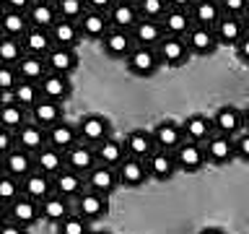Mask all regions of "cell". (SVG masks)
Here are the masks:
<instances>
[{"label":"cell","mask_w":249,"mask_h":234,"mask_svg":"<svg viewBox=\"0 0 249 234\" xmlns=\"http://www.w3.org/2000/svg\"><path fill=\"white\" fill-rule=\"evenodd\" d=\"M75 125H78L81 143H89L93 148L112 138V122H109L104 115H83Z\"/></svg>","instance_id":"cell-1"},{"label":"cell","mask_w":249,"mask_h":234,"mask_svg":"<svg viewBox=\"0 0 249 234\" xmlns=\"http://www.w3.org/2000/svg\"><path fill=\"white\" fill-rule=\"evenodd\" d=\"M213 125H215V133H221V136H229V138H239L241 133L247 130L244 125V109L239 107H218L215 115H213Z\"/></svg>","instance_id":"cell-2"},{"label":"cell","mask_w":249,"mask_h":234,"mask_svg":"<svg viewBox=\"0 0 249 234\" xmlns=\"http://www.w3.org/2000/svg\"><path fill=\"white\" fill-rule=\"evenodd\" d=\"M124 65L132 76L138 78H148L153 76L156 70L161 68V58H159V50H153V47H135L132 55L127 60H124Z\"/></svg>","instance_id":"cell-3"},{"label":"cell","mask_w":249,"mask_h":234,"mask_svg":"<svg viewBox=\"0 0 249 234\" xmlns=\"http://www.w3.org/2000/svg\"><path fill=\"white\" fill-rule=\"evenodd\" d=\"M156 50H159L161 65H169V68H182L192 58L190 47H187V39H179V37H163V42Z\"/></svg>","instance_id":"cell-4"},{"label":"cell","mask_w":249,"mask_h":234,"mask_svg":"<svg viewBox=\"0 0 249 234\" xmlns=\"http://www.w3.org/2000/svg\"><path fill=\"white\" fill-rule=\"evenodd\" d=\"M75 214L83 216L86 221H99V218H104L109 214V198L93 190H83L75 198Z\"/></svg>","instance_id":"cell-5"},{"label":"cell","mask_w":249,"mask_h":234,"mask_svg":"<svg viewBox=\"0 0 249 234\" xmlns=\"http://www.w3.org/2000/svg\"><path fill=\"white\" fill-rule=\"evenodd\" d=\"M205 156H208V164H213V167H226V164L236 159V140L215 133L205 143Z\"/></svg>","instance_id":"cell-6"},{"label":"cell","mask_w":249,"mask_h":234,"mask_svg":"<svg viewBox=\"0 0 249 234\" xmlns=\"http://www.w3.org/2000/svg\"><path fill=\"white\" fill-rule=\"evenodd\" d=\"M174 159H177L179 172H187V175H195V172H200V169L208 164L205 146L190 143V140H184V143L177 148V151H174Z\"/></svg>","instance_id":"cell-7"},{"label":"cell","mask_w":249,"mask_h":234,"mask_svg":"<svg viewBox=\"0 0 249 234\" xmlns=\"http://www.w3.org/2000/svg\"><path fill=\"white\" fill-rule=\"evenodd\" d=\"M65 167L78 172V175H89L99 167V159H96V148L89 146V143H75L70 151H65Z\"/></svg>","instance_id":"cell-8"},{"label":"cell","mask_w":249,"mask_h":234,"mask_svg":"<svg viewBox=\"0 0 249 234\" xmlns=\"http://www.w3.org/2000/svg\"><path fill=\"white\" fill-rule=\"evenodd\" d=\"M166 37H179L187 39V34L195 29V19L190 13V5H171V11L166 13V19L161 21Z\"/></svg>","instance_id":"cell-9"},{"label":"cell","mask_w":249,"mask_h":234,"mask_svg":"<svg viewBox=\"0 0 249 234\" xmlns=\"http://www.w3.org/2000/svg\"><path fill=\"white\" fill-rule=\"evenodd\" d=\"M5 218H8V221L18 224V226H26V229H29L31 224H36L39 218H42V203L31 200V198H26V195H21V198L5 211Z\"/></svg>","instance_id":"cell-10"},{"label":"cell","mask_w":249,"mask_h":234,"mask_svg":"<svg viewBox=\"0 0 249 234\" xmlns=\"http://www.w3.org/2000/svg\"><path fill=\"white\" fill-rule=\"evenodd\" d=\"M124 148H127V156L132 159H148L153 151H159L156 146V138H153V130H143V128H135L124 136Z\"/></svg>","instance_id":"cell-11"},{"label":"cell","mask_w":249,"mask_h":234,"mask_svg":"<svg viewBox=\"0 0 249 234\" xmlns=\"http://www.w3.org/2000/svg\"><path fill=\"white\" fill-rule=\"evenodd\" d=\"M36 172V156L29 154V151H21V148H16L13 154L3 156V175H11L16 179H26L29 175H34Z\"/></svg>","instance_id":"cell-12"},{"label":"cell","mask_w":249,"mask_h":234,"mask_svg":"<svg viewBox=\"0 0 249 234\" xmlns=\"http://www.w3.org/2000/svg\"><path fill=\"white\" fill-rule=\"evenodd\" d=\"M182 130H184V140H190V143H200V146H205L208 140L215 136L213 117H205V115H190L182 122Z\"/></svg>","instance_id":"cell-13"},{"label":"cell","mask_w":249,"mask_h":234,"mask_svg":"<svg viewBox=\"0 0 249 234\" xmlns=\"http://www.w3.org/2000/svg\"><path fill=\"white\" fill-rule=\"evenodd\" d=\"M153 138H156V146H159L161 151L174 154L177 148L184 143V130H182V122H174V120H161V122L153 128Z\"/></svg>","instance_id":"cell-14"},{"label":"cell","mask_w":249,"mask_h":234,"mask_svg":"<svg viewBox=\"0 0 249 234\" xmlns=\"http://www.w3.org/2000/svg\"><path fill=\"white\" fill-rule=\"evenodd\" d=\"M117 187H120V177H117V169L112 167H104V164H99L93 172L86 175V190H93L99 195H112Z\"/></svg>","instance_id":"cell-15"},{"label":"cell","mask_w":249,"mask_h":234,"mask_svg":"<svg viewBox=\"0 0 249 234\" xmlns=\"http://www.w3.org/2000/svg\"><path fill=\"white\" fill-rule=\"evenodd\" d=\"M101 47H104V55H109V58H114V60H127L138 44H135V39H132L130 31L112 29V31L104 37Z\"/></svg>","instance_id":"cell-16"},{"label":"cell","mask_w":249,"mask_h":234,"mask_svg":"<svg viewBox=\"0 0 249 234\" xmlns=\"http://www.w3.org/2000/svg\"><path fill=\"white\" fill-rule=\"evenodd\" d=\"M16 143H18L21 151L29 154H39L44 146H50V138H47V130L36 122H26L21 130H16Z\"/></svg>","instance_id":"cell-17"},{"label":"cell","mask_w":249,"mask_h":234,"mask_svg":"<svg viewBox=\"0 0 249 234\" xmlns=\"http://www.w3.org/2000/svg\"><path fill=\"white\" fill-rule=\"evenodd\" d=\"M249 34L247 26H244V19H236V16H226L215 23V37L221 44H231V47H239L241 39Z\"/></svg>","instance_id":"cell-18"},{"label":"cell","mask_w":249,"mask_h":234,"mask_svg":"<svg viewBox=\"0 0 249 234\" xmlns=\"http://www.w3.org/2000/svg\"><path fill=\"white\" fill-rule=\"evenodd\" d=\"M117 177H120V187H140V185H145V179L151 175H148V167H145L143 159L127 156V159L117 167Z\"/></svg>","instance_id":"cell-19"},{"label":"cell","mask_w":249,"mask_h":234,"mask_svg":"<svg viewBox=\"0 0 249 234\" xmlns=\"http://www.w3.org/2000/svg\"><path fill=\"white\" fill-rule=\"evenodd\" d=\"M23 195L36 203H44L50 195H54V177L44 175V172H34V175H29L26 179H23Z\"/></svg>","instance_id":"cell-20"},{"label":"cell","mask_w":249,"mask_h":234,"mask_svg":"<svg viewBox=\"0 0 249 234\" xmlns=\"http://www.w3.org/2000/svg\"><path fill=\"white\" fill-rule=\"evenodd\" d=\"M145 167H148V175H151L153 179H171L179 172L177 167V159H174V154H169V151H153L151 156L145 159Z\"/></svg>","instance_id":"cell-21"},{"label":"cell","mask_w":249,"mask_h":234,"mask_svg":"<svg viewBox=\"0 0 249 234\" xmlns=\"http://www.w3.org/2000/svg\"><path fill=\"white\" fill-rule=\"evenodd\" d=\"M39 86H42V97L50 99V101H57V104L68 101L70 94H73V81H70V76H60V73H50Z\"/></svg>","instance_id":"cell-22"},{"label":"cell","mask_w":249,"mask_h":234,"mask_svg":"<svg viewBox=\"0 0 249 234\" xmlns=\"http://www.w3.org/2000/svg\"><path fill=\"white\" fill-rule=\"evenodd\" d=\"M29 21H31V26H36V29H47V31H50V29L54 26V23L60 21L54 0H31Z\"/></svg>","instance_id":"cell-23"},{"label":"cell","mask_w":249,"mask_h":234,"mask_svg":"<svg viewBox=\"0 0 249 234\" xmlns=\"http://www.w3.org/2000/svg\"><path fill=\"white\" fill-rule=\"evenodd\" d=\"M44 60L50 65V73L70 76L78 68V50H73V47H52V52Z\"/></svg>","instance_id":"cell-24"},{"label":"cell","mask_w":249,"mask_h":234,"mask_svg":"<svg viewBox=\"0 0 249 234\" xmlns=\"http://www.w3.org/2000/svg\"><path fill=\"white\" fill-rule=\"evenodd\" d=\"M218 37H215V29H208V26H195L190 34H187V47H190L192 55H213L218 50Z\"/></svg>","instance_id":"cell-25"},{"label":"cell","mask_w":249,"mask_h":234,"mask_svg":"<svg viewBox=\"0 0 249 234\" xmlns=\"http://www.w3.org/2000/svg\"><path fill=\"white\" fill-rule=\"evenodd\" d=\"M65 120V109H62V104H57V101H50V99H44L31 109V122H36V125H42L44 130H50L54 128L57 122Z\"/></svg>","instance_id":"cell-26"},{"label":"cell","mask_w":249,"mask_h":234,"mask_svg":"<svg viewBox=\"0 0 249 234\" xmlns=\"http://www.w3.org/2000/svg\"><path fill=\"white\" fill-rule=\"evenodd\" d=\"M47 138H50V146L60 148L62 154L70 151V148H73L75 143H81V136H78V125L68 122V120H62V122L54 125V128L47 130Z\"/></svg>","instance_id":"cell-27"},{"label":"cell","mask_w":249,"mask_h":234,"mask_svg":"<svg viewBox=\"0 0 249 234\" xmlns=\"http://www.w3.org/2000/svg\"><path fill=\"white\" fill-rule=\"evenodd\" d=\"M78 26H81L83 39H96V42H104V37L112 31V21H109V16H104V13L89 11L81 19Z\"/></svg>","instance_id":"cell-28"},{"label":"cell","mask_w":249,"mask_h":234,"mask_svg":"<svg viewBox=\"0 0 249 234\" xmlns=\"http://www.w3.org/2000/svg\"><path fill=\"white\" fill-rule=\"evenodd\" d=\"M75 211L73 206H70V198H65V195H60V193H54L50 195L44 203H42V218L44 221H50V224H62L68 216H73Z\"/></svg>","instance_id":"cell-29"},{"label":"cell","mask_w":249,"mask_h":234,"mask_svg":"<svg viewBox=\"0 0 249 234\" xmlns=\"http://www.w3.org/2000/svg\"><path fill=\"white\" fill-rule=\"evenodd\" d=\"M163 37H166V31H163V23L159 21H145L140 19L138 26L132 29V39H135L138 47H159L163 42Z\"/></svg>","instance_id":"cell-30"},{"label":"cell","mask_w":249,"mask_h":234,"mask_svg":"<svg viewBox=\"0 0 249 234\" xmlns=\"http://www.w3.org/2000/svg\"><path fill=\"white\" fill-rule=\"evenodd\" d=\"M190 13L195 19V26H208L215 29V23L223 19V8L215 0H200V3H190Z\"/></svg>","instance_id":"cell-31"},{"label":"cell","mask_w":249,"mask_h":234,"mask_svg":"<svg viewBox=\"0 0 249 234\" xmlns=\"http://www.w3.org/2000/svg\"><path fill=\"white\" fill-rule=\"evenodd\" d=\"M109 21H112V29L120 31H130L138 26L140 13H138V3H114L112 11H109Z\"/></svg>","instance_id":"cell-32"},{"label":"cell","mask_w":249,"mask_h":234,"mask_svg":"<svg viewBox=\"0 0 249 234\" xmlns=\"http://www.w3.org/2000/svg\"><path fill=\"white\" fill-rule=\"evenodd\" d=\"M26 122H31V112L26 107L16 104L13 99L3 101V107H0V128L16 133V130H21Z\"/></svg>","instance_id":"cell-33"},{"label":"cell","mask_w":249,"mask_h":234,"mask_svg":"<svg viewBox=\"0 0 249 234\" xmlns=\"http://www.w3.org/2000/svg\"><path fill=\"white\" fill-rule=\"evenodd\" d=\"M96 159H99V164H104V167L117 169L124 159H127L124 140H120V138L112 136L109 140H104V143H99V146H96Z\"/></svg>","instance_id":"cell-34"},{"label":"cell","mask_w":249,"mask_h":234,"mask_svg":"<svg viewBox=\"0 0 249 234\" xmlns=\"http://www.w3.org/2000/svg\"><path fill=\"white\" fill-rule=\"evenodd\" d=\"M23 47H26V55H39V58H47V55L52 52V34L47 29H36V26H31L26 34H23Z\"/></svg>","instance_id":"cell-35"},{"label":"cell","mask_w":249,"mask_h":234,"mask_svg":"<svg viewBox=\"0 0 249 234\" xmlns=\"http://www.w3.org/2000/svg\"><path fill=\"white\" fill-rule=\"evenodd\" d=\"M16 68H18L21 81H31V83H42L44 78L50 76V65H47V60L39 58V55H26Z\"/></svg>","instance_id":"cell-36"},{"label":"cell","mask_w":249,"mask_h":234,"mask_svg":"<svg viewBox=\"0 0 249 234\" xmlns=\"http://www.w3.org/2000/svg\"><path fill=\"white\" fill-rule=\"evenodd\" d=\"M86 190V177L78 175L73 169H62L57 177H54V193L65 195V198H78Z\"/></svg>","instance_id":"cell-37"},{"label":"cell","mask_w":249,"mask_h":234,"mask_svg":"<svg viewBox=\"0 0 249 234\" xmlns=\"http://www.w3.org/2000/svg\"><path fill=\"white\" fill-rule=\"evenodd\" d=\"M50 34H52L54 47H73V50L78 47V42L83 39L81 26H78V23H73V21H62V19L50 29Z\"/></svg>","instance_id":"cell-38"},{"label":"cell","mask_w":249,"mask_h":234,"mask_svg":"<svg viewBox=\"0 0 249 234\" xmlns=\"http://www.w3.org/2000/svg\"><path fill=\"white\" fill-rule=\"evenodd\" d=\"M36 169L44 172L50 177H57L62 169H65V154L54 146H44L42 151L36 154Z\"/></svg>","instance_id":"cell-39"},{"label":"cell","mask_w":249,"mask_h":234,"mask_svg":"<svg viewBox=\"0 0 249 234\" xmlns=\"http://www.w3.org/2000/svg\"><path fill=\"white\" fill-rule=\"evenodd\" d=\"M31 29V21L29 16L23 13H13L3 8V16H0V31H3V37H13V39H23V34Z\"/></svg>","instance_id":"cell-40"},{"label":"cell","mask_w":249,"mask_h":234,"mask_svg":"<svg viewBox=\"0 0 249 234\" xmlns=\"http://www.w3.org/2000/svg\"><path fill=\"white\" fill-rule=\"evenodd\" d=\"M11 99L16 101V104L26 107L29 112H31V109H34L39 101H42V86H39V83H31V81H21L18 89L13 91ZM3 101H8V99H3Z\"/></svg>","instance_id":"cell-41"},{"label":"cell","mask_w":249,"mask_h":234,"mask_svg":"<svg viewBox=\"0 0 249 234\" xmlns=\"http://www.w3.org/2000/svg\"><path fill=\"white\" fill-rule=\"evenodd\" d=\"M26 58V47H23L21 39L13 37H3L0 39V65H18V62Z\"/></svg>","instance_id":"cell-42"},{"label":"cell","mask_w":249,"mask_h":234,"mask_svg":"<svg viewBox=\"0 0 249 234\" xmlns=\"http://www.w3.org/2000/svg\"><path fill=\"white\" fill-rule=\"evenodd\" d=\"M57 5V16L62 21L81 23V19L89 13V0H54Z\"/></svg>","instance_id":"cell-43"},{"label":"cell","mask_w":249,"mask_h":234,"mask_svg":"<svg viewBox=\"0 0 249 234\" xmlns=\"http://www.w3.org/2000/svg\"><path fill=\"white\" fill-rule=\"evenodd\" d=\"M171 11V5L166 3V0H140L138 3V13H140V19H145V21H163L166 19V13Z\"/></svg>","instance_id":"cell-44"},{"label":"cell","mask_w":249,"mask_h":234,"mask_svg":"<svg viewBox=\"0 0 249 234\" xmlns=\"http://www.w3.org/2000/svg\"><path fill=\"white\" fill-rule=\"evenodd\" d=\"M23 195V185H21V179H16V177H11V175H3L0 177V198H3V203H5V211L13 206L16 200H18Z\"/></svg>","instance_id":"cell-45"},{"label":"cell","mask_w":249,"mask_h":234,"mask_svg":"<svg viewBox=\"0 0 249 234\" xmlns=\"http://www.w3.org/2000/svg\"><path fill=\"white\" fill-rule=\"evenodd\" d=\"M21 76L16 65H0V91H3V99H11L13 91L18 89Z\"/></svg>","instance_id":"cell-46"},{"label":"cell","mask_w":249,"mask_h":234,"mask_svg":"<svg viewBox=\"0 0 249 234\" xmlns=\"http://www.w3.org/2000/svg\"><path fill=\"white\" fill-rule=\"evenodd\" d=\"M57 234H91V221H86L83 216H68L62 224H57Z\"/></svg>","instance_id":"cell-47"},{"label":"cell","mask_w":249,"mask_h":234,"mask_svg":"<svg viewBox=\"0 0 249 234\" xmlns=\"http://www.w3.org/2000/svg\"><path fill=\"white\" fill-rule=\"evenodd\" d=\"M221 8H223L226 16H236V19H244L249 3H247V0H223Z\"/></svg>","instance_id":"cell-48"},{"label":"cell","mask_w":249,"mask_h":234,"mask_svg":"<svg viewBox=\"0 0 249 234\" xmlns=\"http://www.w3.org/2000/svg\"><path fill=\"white\" fill-rule=\"evenodd\" d=\"M16 148H18V143H16V133H13V130L0 128V156L13 154Z\"/></svg>","instance_id":"cell-49"},{"label":"cell","mask_w":249,"mask_h":234,"mask_svg":"<svg viewBox=\"0 0 249 234\" xmlns=\"http://www.w3.org/2000/svg\"><path fill=\"white\" fill-rule=\"evenodd\" d=\"M233 140H236V159L249 161V130H244L239 138H233Z\"/></svg>","instance_id":"cell-50"},{"label":"cell","mask_w":249,"mask_h":234,"mask_svg":"<svg viewBox=\"0 0 249 234\" xmlns=\"http://www.w3.org/2000/svg\"><path fill=\"white\" fill-rule=\"evenodd\" d=\"M112 0H89V11H96V13H104L109 16V11H112Z\"/></svg>","instance_id":"cell-51"},{"label":"cell","mask_w":249,"mask_h":234,"mask_svg":"<svg viewBox=\"0 0 249 234\" xmlns=\"http://www.w3.org/2000/svg\"><path fill=\"white\" fill-rule=\"evenodd\" d=\"M236 55H239L241 62H247V65H249V34L241 39V44L236 47Z\"/></svg>","instance_id":"cell-52"},{"label":"cell","mask_w":249,"mask_h":234,"mask_svg":"<svg viewBox=\"0 0 249 234\" xmlns=\"http://www.w3.org/2000/svg\"><path fill=\"white\" fill-rule=\"evenodd\" d=\"M3 234H29V229H26V226H18V224H13V221H8V218H5Z\"/></svg>","instance_id":"cell-53"},{"label":"cell","mask_w":249,"mask_h":234,"mask_svg":"<svg viewBox=\"0 0 249 234\" xmlns=\"http://www.w3.org/2000/svg\"><path fill=\"white\" fill-rule=\"evenodd\" d=\"M200 234H226L223 229H218V226H205V229H202Z\"/></svg>","instance_id":"cell-54"},{"label":"cell","mask_w":249,"mask_h":234,"mask_svg":"<svg viewBox=\"0 0 249 234\" xmlns=\"http://www.w3.org/2000/svg\"><path fill=\"white\" fill-rule=\"evenodd\" d=\"M244 125H247V130H249V104H247V109H244Z\"/></svg>","instance_id":"cell-55"},{"label":"cell","mask_w":249,"mask_h":234,"mask_svg":"<svg viewBox=\"0 0 249 234\" xmlns=\"http://www.w3.org/2000/svg\"><path fill=\"white\" fill-rule=\"evenodd\" d=\"M244 26H247V31H249V8H247V13H244Z\"/></svg>","instance_id":"cell-56"},{"label":"cell","mask_w":249,"mask_h":234,"mask_svg":"<svg viewBox=\"0 0 249 234\" xmlns=\"http://www.w3.org/2000/svg\"><path fill=\"white\" fill-rule=\"evenodd\" d=\"M91 234H109V232H91Z\"/></svg>","instance_id":"cell-57"}]
</instances>
